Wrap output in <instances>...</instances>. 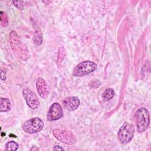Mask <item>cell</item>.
Returning <instances> with one entry per match:
<instances>
[{"mask_svg": "<svg viewBox=\"0 0 151 151\" xmlns=\"http://www.w3.org/2000/svg\"><path fill=\"white\" fill-rule=\"evenodd\" d=\"M11 47L15 54L23 61H27L29 58V52L25 44L22 42L15 31H12L9 36Z\"/></svg>", "mask_w": 151, "mask_h": 151, "instance_id": "cell-1", "label": "cell"}, {"mask_svg": "<svg viewBox=\"0 0 151 151\" xmlns=\"http://www.w3.org/2000/svg\"><path fill=\"white\" fill-rule=\"evenodd\" d=\"M134 117L137 132L139 133L145 132L148 128L150 123L149 111L145 107H140L136 111Z\"/></svg>", "mask_w": 151, "mask_h": 151, "instance_id": "cell-2", "label": "cell"}, {"mask_svg": "<svg viewBox=\"0 0 151 151\" xmlns=\"http://www.w3.org/2000/svg\"><path fill=\"white\" fill-rule=\"evenodd\" d=\"M134 133V126L130 123L125 122L118 131V139L121 143L127 144L132 140L133 137Z\"/></svg>", "mask_w": 151, "mask_h": 151, "instance_id": "cell-3", "label": "cell"}, {"mask_svg": "<svg viewBox=\"0 0 151 151\" xmlns=\"http://www.w3.org/2000/svg\"><path fill=\"white\" fill-rule=\"evenodd\" d=\"M97 68V64L91 61H84L79 63L74 68L73 75L76 77H80L87 75Z\"/></svg>", "mask_w": 151, "mask_h": 151, "instance_id": "cell-4", "label": "cell"}, {"mask_svg": "<svg viewBox=\"0 0 151 151\" xmlns=\"http://www.w3.org/2000/svg\"><path fill=\"white\" fill-rule=\"evenodd\" d=\"M44 125V122L40 118L34 117L25 121L22 125V128L25 132L32 134L41 131Z\"/></svg>", "mask_w": 151, "mask_h": 151, "instance_id": "cell-5", "label": "cell"}, {"mask_svg": "<svg viewBox=\"0 0 151 151\" xmlns=\"http://www.w3.org/2000/svg\"><path fill=\"white\" fill-rule=\"evenodd\" d=\"M52 134L55 139L65 144L74 145L77 142L76 136L69 131L56 129L53 130Z\"/></svg>", "mask_w": 151, "mask_h": 151, "instance_id": "cell-6", "label": "cell"}, {"mask_svg": "<svg viewBox=\"0 0 151 151\" xmlns=\"http://www.w3.org/2000/svg\"><path fill=\"white\" fill-rule=\"evenodd\" d=\"M23 96L27 105L32 109H35L40 106V102L37 94L28 88H25L22 91Z\"/></svg>", "mask_w": 151, "mask_h": 151, "instance_id": "cell-7", "label": "cell"}, {"mask_svg": "<svg viewBox=\"0 0 151 151\" xmlns=\"http://www.w3.org/2000/svg\"><path fill=\"white\" fill-rule=\"evenodd\" d=\"M63 116V110L58 103H54L50 107L47 115V120L51 122L60 119Z\"/></svg>", "mask_w": 151, "mask_h": 151, "instance_id": "cell-8", "label": "cell"}, {"mask_svg": "<svg viewBox=\"0 0 151 151\" xmlns=\"http://www.w3.org/2000/svg\"><path fill=\"white\" fill-rule=\"evenodd\" d=\"M36 87L40 96L42 99H45L49 94V90L45 81L42 78H38L36 82Z\"/></svg>", "mask_w": 151, "mask_h": 151, "instance_id": "cell-9", "label": "cell"}, {"mask_svg": "<svg viewBox=\"0 0 151 151\" xmlns=\"http://www.w3.org/2000/svg\"><path fill=\"white\" fill-rule=\"evenodd\" d=\"M63 105L67 110L74 111L80 105V100L77 97H68L63 101Z\"/></svg>", "mask_w": 151, "mask_h": 151, "instance_id": "cell-10", "label": "cell"}, {"mask_svg": "<svg viewBox=\"0 0 151 151\" xmlns=\"http://www.w3.org/2000/svg\"><path fill=\"white\" fill-rule=\"evenodd\" d=\"M11 104L9 99L5 98H1V112H6L11 110Z\"/></svg>", "mask_w": 151, "mask_h": 151, "instance_id": "cell-11", "label": "cell"}, {"mask_svg": "<svg viewBox=\"0 0 151 151\" xmlns=\"http://www.w3.org/2000/svg\"><path fill=\"white\" fill-rule=\"evenodd\" d=\"M66 55V52L65 49L61 47H60L58 50V55H57V64L58 67V68H61L62 65V63L65 58Z\"/></svg>", "mask_w": 151, "mask_h": 151, "instance_id": "cell-12", "label": "cell"}, {"mask_svg": "<svg viewBox=\"0 0 151 151\" xmlns=\"http://www.w3.org/2000/svg\"><path fill=\"white\" fill-rule=\"evenodd\" d=\"M114 95V91L111 88H106L103 93V98L104 100H109L111 99Z\"/></svg>", "mask_w": 151, "mask_h": 151, "instance_id": "cell-13", "label": "cell"}, {"mask_svg": "<svg viewBox=\"0 0 151 151\" xmlns=\"http://www.w3.org/2000/svg\"><path fill=\"white\" fill-rule=\"evenodd\" d=\"M33 41L36 45H40L42 42V37L41 32L40 30H36L34 34Z\"/></svg>", "mask_w": 151, "mask_h": 151, "instance_id": "cell-14", "label": "cell"}, {"mask_svg": "<svg viewBox=\"0 0 151 151\" xmlns=\"http://www.w3.org/2000/svg\"><path fill=\"white\" fill-rule=\"evenodd\" d=\"M18 148V144L14 141H10L6 143L5 149L9 151H15Z\"/></svg>", "mask_w": 151, "mask_h": 151, "instance_id": "cell-15", "label": "cell"}, {"mask_svg": "<svg viewBox=\"0 0 151 151\" xmlns=\"http://www.w3.org/2000/svg\"><path fill=\"white\" fill-rule=\"evenodd\" d=\"M0 21H1V24L2 27H6L8 25V17L6 15V14L4 13L2 11H1V15H0Z\"/></svg>", "mask_w": 151, "mask_h": 151, "instance_id": "cell-16", "label": "cell"}, {"mask_svg": "<svg viewBox=\"0 0 151 151\" xmlns=\"http://www.w3.org/2000/svg\"><path fill=\"white\" fill-rule=\"evenodd\" d=\"M22 2V1H12V3L14 4V5L19 9H22L23 6L22 5H21V4Z\"/></svg>", "mask_w": 151, "mask_h": 151, "instance_id": "cell-17", "label": "cell"}, {"mask_svg": "<svg viewBox=\"0 0 151 151\" xmlns=\"http://www.w3.org/2000/svg\"><path fill=\"white\" fill-rule=\"evenodd\" d=\"M91 86L93 88H97L99 86H100V82L99 80H96V81H93L91 84H90Z\"/></svg>", "mask_w": 151, "mask_h": 151, "instance_id": "cell-18", "label": "cell"}, {"mask_svg": "<svg viewBox=\"0 0 151 151\" xmlns=\"http://www.w3.org/2000/svg\"><path fill=\"white\" fill-rule=\"evenodd\" d=\"M1 78L4 81L6 80V73L4 70H2L1 72Z\"/></svg>", "mask_w": 151, "mask_h": 151, "instance_id": "cell-19", "label": "cell"}, {"mask_svg": "<svg viewBox=\"0 0 151 151\" xmlns=\"http://www.w3.org/2000/svg\"><path fill=\"white\" fill-rule=\"evenodd\" d=\"M53 150H64V149L63 148V147H61L60 146L56 145V146H54Z\"/></svg>", "mask_w": 151, "mask_h": 151, "instance_id": "cell-20", "label": "cell"}]
</instances>
